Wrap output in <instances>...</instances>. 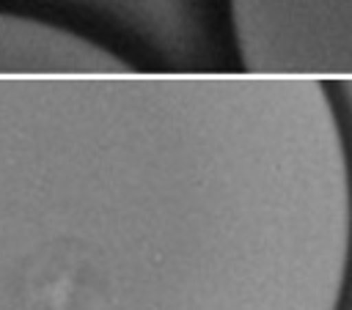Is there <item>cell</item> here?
<instances>
[{"label":"cell","mask_w":352,"mask_h":310,"mask_svg":"<svg viewBox=\"0 0 352 310\" xmlns=\"http://www.w3.org/2000/svg\"><path fill=\"white\" fill-rule=\"evenodd\" d=\"M0 69H124L118 58L52 25L0 16Z\"/></svg>","instance_id":"6da1fadb"}]
</instances>
